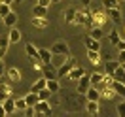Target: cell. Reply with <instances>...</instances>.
Masks as SVG:
<instances>
[{"label":"cell","instance_id":"obj_1","mask_svg":"<svg viewBox=\"0 0 125 117\" xmlns=\"http://www.w3.org/2000/svg\"><path fill=\"white\" fill-rule=\"evenodd\" d=\"M76 64H78V63H76V59H72V57H70V59H66V61L57 68V78H66V74H68Z\"/></svg>","mask_w":125,"mask_h":117},{"label":"cell","instance_id":"obj_2","mask_svg":"<svg viewBox=\"0 0 125 117\" xmlns=\"http://www.w3.org/2000/svg\"><path fill=\"white\" fill-rule=\"evenodd\" d=\"M34 109H36V115H51L53 113V109H51L47 100H38L34 104Z\"/></svg>","mask_w":125,"mask_h":117},{"label":"cell","instance_id":"obj_3","mask_svg":"<svg viewBox=\"0 0 125 117\" xmlns=\"http://www.w3.org/2000/svg\"><path fill=\"white\" fill-rule=\"evenodd\" d=\"M106 19H108L106 11H101V9H95L93 13H91V25H93V27H102V25L106 23Z\"/></svg>","mask_w":125,"mask_h":117},{"label":"cell","instance_id":"obj_4","mask_svg":"<svg viewBox=\"0 0 125 117\" xmlns=\"http://www.w3.org/2000/svg\"><path fill=\"white\" fill-rule=\"evenodd\" d=\"M91 87V78H89V74H83L82 78L78 79V94H85V91Z\"/></svg>","mask_w":125,"mask_h":117},{"label":"cell","instance_id":"obj_5","mask_svg":"<svg viewBox=\"0 0 125 117\" xmlns=\"http://www.w3.org/2000/svg\"><path fill=\"white\" fill-rule=\"evenodd\" d=\"M42 74H44V78L46 79H55L57 78V68H55L51 63H46V64H42Z\"/></svg>","mask_w":125,"mask_h":117},{"label":"cell","instance_id":"obj_6","mask_svg":"<svg viewBox=\"0 0 125 117\" xmlns=\"http://www.w3.org/2000/svg\"><path fill=\"white\" fill-rule=\"evenodd\" d=\"M51 53H61V55L70 57V49H68V45H66V42L59 40V42H55V44H53V47H51Z\"/></svg>","mask_w":125,"mask_h":117},{"label":"cell","instance_id":"obj_7","mask_svg":"<svg viewBox=\"0 0 125 117\" xmlns=\"http://www.w3.org/2000/svg\"><path fill=\"white\" fill-rule=\"evenodd\" d=\"M83 74H85V70H83L82 66H78V64H76V66H74V68H72V70L68 72V74H66V78H68V79H72V81H78V79L82 78Z\"/></svg>","mask_w":125,"mask_h":117},{"label":"cell","instance_id":"obj_8","mask_svg":"<svg viewBox=\"0 0 125 117\" xmlns=\"http://www.w3.org/2000/svg\"><path fill=\"white\" fill-rule=\"evenodd\" d=\"M110 87L114 89V93H116L117 96H121V98L125 100V83H123V81H117V79H114Z\"/></svg>","mask_w":125,"mask_h":117},{"label":"cell","instance_id":"obj_9","mask_svg":"<svg viewBox=\"0 0 125 117\" xmlns=\"http://www.w3.org/2000/svg\"><path fill=\"white\" fill-rule=\"evenodd\" d=\"M85 47L87 49H95V51H101V40L93 38L91 34L85 36Z\"/></svg>","mask_w":125,"mask_h":117},{"label":"cell","instance_id":"obj_10","mask_svg":"<svg viewBox=\"0 0 125 117\" xmlns=\"http://www.w3.org/2000/svg\"><path fill=\"white\" fill-rule=\"evenodd\" d=\"M106 15H108L114 23H119V21H121V11H119V6H116V8H106Z\"/></svg>","mask_w":125,"mask_h":117},{"label":"cell","instance_id":"obj_11","mask_svg":"<svg viewBox=\"0 0 125 117\" xmlns=\"http://www.w3.org/2000/svg\"><path fill=\"white\" fill-rule=\"evenodd\" d=\"M85 98H87V100H97V102H99V100H101V91H99L97 87L91 85L85 91Z\"/></svg>","mask_w":125,"mask_h":117},{"label":"cell","instance_id":"obj_12","mask_svg":"<svg viewBox=\"0 0 125 117\" xmlns=\"http://www.w3.org/2000/svg\"><path fill=\"white\" fill-rule=\"evenodd\" d=\"M2 106H4V109H6V115H11V113L15 111V100L11 98V94H10L4 102H2Z\"/></svg>","mask_w":125,"mask_h":117},{"label":"cell","instance_id":"obj_13","mask_svg":"<svg viewBox=\"0 0 125 117\" xmlns=\"http://www.w3.org/2000/svg\"><path fill=\"white\" fill-rule=\"evenodd\" d=\"M25 49H27V55H29V59H31L32 63L40 61V57H38V49L32 45V44H27V45H25Z\"/></svg>","mask_w":125,"mask_h":117},{"label":"cell","instance_id":"obj_14","mask_svg":"<svg viewBox=\"0 0 125 117\" xmlns=\"http://www.w3.org/2000/svg\"><path fill=\"white\" fill-rule=\"evenodd\" d=\"M85 109H87V113H89V115H97V113L101 111V108H99V102H97V100H87Z\"/></svg>","mask_w":125,"mask_h":117},{"label":"cell","instance_id":"obj_15","mask_svg":"<svg viewBox=\"0 0 125 117\" xmlns=\"http://www.w3.org/2000/svg\"><path fill=\"white\" fill-rule=\"evenodd\" d=\"M117 94L114 93V89L112 87H102L101 89V98H104V100H114Z\"/></svg>","mask_w":125,"mask_h":117},{"label":"cell","instance_id":"obj_16","mask_svg":"<svg viewBox=\"0 0 125 117\" xmlns=\"http://www.w3.org/2000/svg\"><path fill=\"white\" fill-rule=\"evenodd\" d=\"M66 59H68L66 55H61V53H53V57H51V61H49V63L53 64L55 68H59V66H61V64L64 63V61H66Z\"/></svg>","mask_w":125,"mask_h":117},{"label":"cell","instance_id":"obj_17","mask_svg":"<svg viewBox=\"0 0 125 117\" xmlns=\"http://www.w3.org/2000/svg\"><path fill=\"white\" fill-rule=\"evenodd\" d=\"M38 57H40V61L46 64L51 61V57H53V53H51V49H38Z\"/></svg>","mask_w":125,"mask_h":117},{"label":"cell","instance_id":"obj_18","mask_svg":"<svg viewBox=\"0 0 125 117\" xmlns=\"http://www.w3.org/2000/svg\"><path fill=\"white\" fill-rule=\"evenodd\" d=\"M46 89L49 91V93H57V91L61 89V85H59L57 78H55V79H46Z\"/></svg>","mask_w":125,"mask_h":117},{"label":"cell","instance_id":"obj_19","mask_svg":"<svg viewBox=\"0 0 125 117\" xmlns=\"http://www.w3.org/2000/svg\"><path fill=\"white\" fill-rule=\"evenodd\" d=\"M19 40H21V32L17 30V28H11V27H10L8 42H10V44H17V42H19Z\"/></svg>","mask_w":125,"mask_h":117},{"label":"cell","instance_id":"obj_20","mask_svg":"<svg viewBox=\"0 0 125 117\" xmlns=\"http://www.w3.org/2000/svg\"><path fill=\"white\" fill-rule=\"evenodd\" d=\"M87 57L93 64H101V51H95V49H87Z\"/></svg>","mask_w":125,"mask_h":117},{"label":"cell","instance_id":"obj_21","mask_svg":"<svg viewBox=\"0 0 125 117\" xmlns=\"http://www.w3.org/2000/svg\"><path fill=\"white\" fill-rule=\"evenodd\" d=\"M31 23H32V27H36V28H46L47 27V19L46 17H36L34 15Z\"/></svg>","mask_w":125,"mask_h":117},{"label":"cell","instance_id":"obj_22","mask_svg":"<svg viewBox=\"0 0 125 117\" xmlns=\"http://www.w3.org/2000/svg\"><path fill=\"white\" fill-rule=\"evenodd\" d=\"M2 19H4V25H6L8 28H10V27H13V25L17 23V15H15V13H13V11H10L8 15H4V17H2Z\"/></svg>","mask_w":125,"mask_h":117},{"label":"cell","instance_id":"obj_23","mask_svg":"<svg viewBox=\"0 0 125 117\" xmlns=\"http://www.w3.org/2000/svg\"><path fill=\"white\" fill-rule=\"evenodd\" d=\"M8 78H10V81L17 83V81H21V72L17 70V68H10L8 70Z\"/></svg>","mask_w":125,"mask_h":117},{"label":"cell","instance_id":"obj_24","mask_svg":"<svg viewBox=\"0 0 125 117\" xmlns=\"http://www.w3.org/2000/svg\"><path fill=\"white\" fill-rule=\"evenodd\" d=\"M38 100H40L38 93H32V91L27 94V96H25V102H27V106H34V104H36Z\"/></svg>","mask_w":125,"mask_h":117},{"label":"cell","instance_id":"obj_25","mask_svg":"<svg viewBox=\"0 0 125 117\" xmlns=\"http://www.w3.org/2000/svg\"><path fill=\"white\" fill-rule=\"evenodd\" d=\"M117 66H119V63H117V61H106V64H104V70H106V74H108V76H112V74H114V70H116Z\"/></svg>","mask_w":125,"mask_h":117},{"label":"cell","instance_id":"obj_26","mask_svg":"<svg viewBox=\"0 0 125 117\" xmlns=\"http://www.w3.org/2000/svg\"><path fill=\"white\" fill-rule=\"evenodd\" d=\"M112 78H114V79H117V81H123V83H125V70L121 68V64H119V66H117L116 70H114Z\"/></svg>","mask_w":125,"mask_h":117},{"label":"cell","instance_id":"obj_27","mask_svg":"<svg viewBox=\"0 0 125 117\" xmlns=\"http://www.w3.org/2000/svg\"><path fill=\"white\" fill-rule=\"evenodd\" d=\"M42 89H46V78H40L38 81H36V83L31 87V91H32V93H40Z\"/></svg>","mask_w":125,"mask_h":117},{"label":"cell","instance_id":"obj_28","mask_svg":"<svg viewBox=\"0 0 125 117\" xmlns=\"http://www.w3.org/2000/svg\"><path fill=\"white\" fill-rule=\"evenodd\" d=\"M32 13H34L36 17H46L47 8H46V6H40V4H36V6H34V9H32Z\"/></svg>","mask_w":125,"mask_h":117},{"label":"cell","instance_id":"obj_29","mask_svg":"<svg viewBox=\"0 0 125 117\" xmlns=\"http://www.w3.org/2000/svg\"><path fill=\"white\" fill-rule=\"evenodd\" d=\"M74 19H76V9L68 8L64 11V21H66V23H74Z\"/></svg>","mask_w":125,"mask_h":117},{"label":"cell","instance_id":"obj_30","mask_svg":"<svg viewBox=\"0 0 125 117\" xmlns=\"http://www.w3.org/2000/svg\"><path fill=\"white\" fill-rule=\"evenodd\" d=\"M102 76H104V74H99V72H93V74H89V78H91V85H99V83H101L102 81Z\"/></svg>","mask_w":125,"mask_h":117},{"label":"cell","instance_id":"obj_31","mask_svg":"<svg viewBox=\"0 0 125 117\" xmlns=\"http://www.w3.org/2000/svg\"><path fill=\"white\" fill-rule=\"evenodd\" d=\"M74 23H78V25H85V23H87L85 11H76V19H74Z\"/></svg>","mask_w":125,"mask_h":117},{"label":"cell","instance_id":"obj_32","mask_svg":"<svg viewBox=\"0 0 125 117\" xmlns=\"http://www.w3.org/2000/svg\"><path fill=\"white\" fill-rule=\"evenodd\" d=\"M108 38H110V44H114V45H117V44H119V40H121V36H119V32L112 30V32L108 34Z\"/></svg>","mask_w":125,"mask_h":117},{"label":"cell","instance_id":"obj_33","mask_svg":"<svg viewBox=\"0 0 125 117\" xmlns=\"http://www.w3.org/2000/svg\"><path fill=\"white\" fill-rule=\"evenodd\" d=\"M10 11V4H6V2H0V17H4V15H8Z\"/></svg>","mask_w":125,"mask_h":117},{"label":"cell","instance_id":"obj_34","mask_svg":"<svg viewBox=\"0 0 125 117\" xmlns=\"http://www.w3.org/2000/svg\"><path fill=\"white\" fill-rule=\"evenodd\" d=\"M91 36H93V38H97V40H102L104 32H102V28H101V27H95V28H93V32H91Z\"/></svg>","mask_w":125,"mask_h":117},{"label":"cell","instance_id":"obj_35","mask_svg":"<svg viewBox=\"0 0 125 117\" xmlns=\"http://www.w3.org/2000/svg\"><path fill=\"white\" fill-rule=\"evenodd\" d=\"M25 108H27L25 96H23V98H17V100H15V109H25Z\"/></svg>","mask_w":125,"mask_h":117},{"label":"cell","instance_id":"obj_36","mask_svg":"<svg viewBox=\"0 0 125 117\" xmlns=\"http://www.w3.org/2000/svg\"><path fill=\"white\" fill-rule=\"evenodd\" d=\"M102 4H104V8H116L119 0H102Z\"/></svg>","mask_w":125,"mask_h":117},{"label":"cell","instance_id":"obj_37","mask_svg":"<svg viewBox=\"0 0 125 117\" xmlns=\"http://www.w3.org/2000/svg\"><path fill=\"white\" fill-rule=\"evenodd\" d=\"M23 111H25V115H27V117H34V115H36V109H34V106H27Z\"/></svg>","mask_w":125,"mask_h":117},{"label":"cell","instance_id":"obj_38","mask_svg":"<svg viewBox=\"0 0 125 117\" xmlns=\"http://www.w3.org/2000/svg\"><path fill=\"white\" fill-rule=\"evenodd\" d=\"M49 91H47V89H42V91H40L38 93V96H40V100H47V98H49Z\"/></svg>","mask_w":125,"mask_h":117},{"label":"cell","instance_id":"obj_39","mask_svg":"<svg viewBox=\"0 0 125 117\" xmlns=\"http://www.w3.org/2000/svg\"><path fill=\"white\" fill-rule=\"evenodd\" d=\"M117 113H119L121 117H125V100L117 104Z\"/></svg>","mask_w":125,"mask_h":117},{"label":"cell","instance_id":"obj_40","mask_svg":"<svg viewBox=\"0 0 125 117\" xmlns=\"http://www.w3.org/2000/svg\"><path fill=\"white\" fill-rule=\"evenodd\" d=\"M10 42H8V36H4V38H0V47H8Z\"/></svg>","mask_w":125,"mask_h":117},{"label":"cell","instance_id":"obj_41","mask_svg":"<svg viewBox=\"0 0 125 117\" xmlns=\"http://www.w3.org/2000/svg\"><path fill=\"white\" fill-rule=\"evenodd\" d=\"M119 63H125V49H119V55H117Z\"/></svg>","mask_w":125,"mask_h":117},{"label":"cell","instance_id":"obj_42","mask_svg":"<svg viewBox=\"0 0 125 117\" xmlns=\"http://www.w3.org/2000/svg\"><path fill=\"white\" fill-rule=\"evenodd\" d=\"M6 53H8V47H0V59H4Z\"/></svg>","mask_w":125,"mask_h":117},{"label":"cell","instance_id":"obj_43","mask_svg":"<svg viewBox=\"0 0 125 117\" xmlns=\"http://www.w3.org/2000/svg\"><path fill=\"white\" fill-rule=\"evenodd\" d=\"M38 4H40V6H46V8H47V6L51 4V0H38Z\"/></svg>","mask_w":125,"mask_h":117},{"label":"cell","instance_id":"obj_44","mask_svg":"<svg viewBox=\"0 0 125 117\" xmlns=\"http://www.w3.org/2000/svg\"><path fill=\"white\" fill-rule=\"evenodd\" d=\"M4 72H6V66H4L2 59H0V76H4Z\"/></svg>","mask_w":125,"mask_h":117},{"label":"cell","instance_id":"obj_45","mask_svg":"<svg viewBox=\"0 0 125 117\" xmlns=\"http://www.w3.org/2000/svg\"><path fill=\"white\" fill-rule=\"evenodd\" d=\"M6 115V109H4V106H2V102H0V117Z\"/></svg>","mask_w":125,"mask_h":117},{"label":"cell","instance_id":"obj_46","mask_svg":"<svg viewBox=\"0 0 125 117\" xmlns=\"http://www.w3.org/2000/svg\"><path fill=\"white\" fill-rule=\"evenodd\" d=\"M82 4H83V8H89V4H91V0H82Z\"/></svg>","mask_w":125,"mask_h":117},{"label":"cell","instance_id":"obj_47","mask_svg":"<svg viewBox=\"0 0 125 117\" xmlns=\"http://www.w3.org/2000/svg\"><path fill=\"white\" fill-rule=\"evenodd\" d=\"M0 2H6V4H11L13 0H0Z\"/></svg>","mask_w":125,"mask_h":117},{"label":"cell","instance_id":"obj_48","mask_svg":"<svg viewBox=\"0 0 125 117\" xmlns=\"http://www.w3.org/2000/svg\"><path fill=\"white\" fill-rule=\"evenodd\" d=\"M13 2H15V4H21V2H25V0H13Z\"/></svg>","mask_w":125,"mask_h":117},{"label":"cell","instance_id":"obj_49","mask_svg":"<svg viewBox=\"0 0 125 117\" xmlns=\"http://www.w3.org/2000/svg\"><path fill=\"white\" fill-rule=\"evenodd\" d=\"M57 2H61V0H51V4H57Z\"/></svg>","mask_w":125,"mask_h":117},{"label":"cell","instance_id":"obj_50","mask_svg":"<svg viewBox=\"0 0 125 117\" xmlns=\"http://www.w3.org/2000/svg\"><path fill=\"white\" fill-rule=\"evenodd\" d=\"M0 83H4V76H0Z\"/></svg>","mask_w":125,"mask_h":117},{"label":"cell","instance_id":"obj_51","mask_svg":"<svg viewBox=\"0 0 125 117\" xmlns=\"http://www.w3.org/2000/svg\"><path fill=\"white\" fill-rule=\"evenodd\" d=\"M123 34H125V28H123Z\"/></svg>","mask_w":125,"mask_h":117}]
</instances>
